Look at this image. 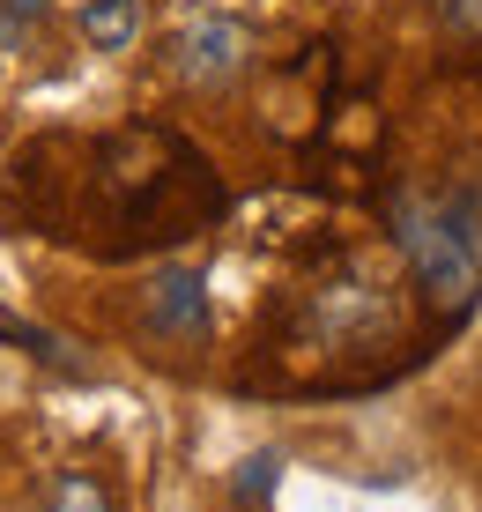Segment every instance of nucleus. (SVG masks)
I'll use <instances>...</instances> for the list:
<instances>
[{
    "label": "nucleus",
    "instance_id": "1",
    "mask_svg": "<svg viewBox=\"0 0 482 512\" xmlns=\"http://www.w3.org/2000/svg\"><path fill=\"white\" fill-rule=\"evenodd\" d=\"M386 223H394V245L408 253L416 282L431 290V305L445 320L468 312L482 290V193L475 186H438V193L401 186Z\"/></svg>",
    "mask_w": 482,
    "mask_h": 512
},
{
    "label": "nucleus",
    "instance_id": "7",
    "mask_svg": "<svg viewBox=\"0 0 482 512\" xmlns=\"http://www.w3.org/2000/svg\"><path fill=\"white\" fill-rule=\"evenodd\" d=\"M438 15H445V30H460V38L482 30V0H438Z\"/></svg>",
    "mask_w": 482,
    "mask_h": 512
},
{
    "label": "nucleus",
    "instance_id": "2",
    "mask_svg": "<svg viewBox=\"0 0 482 512\" xmlns=\"http://www.w3.org/2000/svg\"><path fill=\"white\" fill-rule=\"evenodd\" d=\"M245 60H253V30L230 23V15H201V23H186L171 38V67H178V82H193V90L238 82Z\"/></svg>",
    "mask_w": 482,
    "mask_h": 512
},
{
    "label": "nucleus",
    "instance_id": "5",
    "mask_svg": "<svg viewBox=\"0 0 482 512\" xmlns=\"http://www.w3.org/2000/svg\"><path fill=\"white\" fill-rule=\"evenodd\" d=\"M45 512H112V505H104V490L89 483V475H60L52 498H45Z\"/></svg>",
    "mask_w": 482,
    "mask_h": 512
},
{
    "label": "nucleus",
    "instance_id": "8",
    "mask_svg": "<svg viewBox=\"0 0 482 512\" xmlns=\"http://www.w3.org/2000/svg\"><path fill=\"white\" fill-rule=\"evenodd\" d=\"M15 8H23V15H38V8H45V0H15Z\"/></svg>",
    "mask_w": 482,
    "mask_h": 512
},
{
    "label": "nucleus",
    "instance_id": "4",
    "mask_svg": "<svg viewBox=\"0 0 482 512\" xmlns=\"http://www.w3.org/2000/svg\"><path fill=\"white\" fill-rule=\"evenodd\" d=\"M82 30H89V45H127L134 0H97V8H82Z\"/></svg>",
    "mask_w": 482,
    "mask_h": 512
},
{
    "label": "nucleus",
    "instance_id": "6",
    "mask_svg": "<svg viewBox=\"0 0 482 512\" xmlns=\"http://www.w3.org/2000/svg\"><path fill=\"white\" fill-rule=\"evenodd\" d=\"M275 475H282V453H253L245 475H238V498H267V490H275Z\"/></svg>",
    "mask_w": 482,
    "mask_h": 512
},
{
    "label": "nucleus",
    "instance_id": "3",
    "mask_svg": "<svg viewBox=\"0 0 482 512\" xmlns=\"http://www.w3.org/2000/svg\"><path fill=\"white\" fill-rule=\"evenodd\" d=\"M141 320H149V334H164V342L208 334V275L201 268H156L149 297H141Z\"/></svg>",
    "mask_w": 482,
    "mask_h": 512
}]
</instances>
